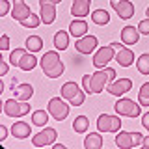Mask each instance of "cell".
Listing matches in <instances>:
<instances>
[{
    "mask_svg": "<svg viewBox=\"0 0 149 149\" xmlns=\"http://www.w3.org/2000/svg\"><path fill=\"white\" fill-rule=\"evenodd\" d=\"M41 63V69H43V73L47 74L49 78H58L63 74V62L60 60L58 52H54V50H50V52H45L43 58L39 60Z\"/></svg>",
    "mask_w": 149,
    "mask_h": 149,
    "instance_id": "cell-1",
    "label": "cell"
},
{
    "mask_svg": "<svg viewBox=\"0 0 149 149\" xmlns=\"http://www.w3.org/2000/svg\"><path fill=\"white\" fill-rule=\"evenodd\" d=\"M114 77H116V71L112 67H106V69H102V71L93 73L91 78H90V93H101L104 90L106 84L110 80H114Z\"/></svg>",
    "mask_w": 149,
    "mask_h": 149,
    "instance_id": "cell-2",
    "label": "cell"
},
{
    "mask_svg": "<svg viewBox=\"0 0 149 149\" xmlns=\"http://www.w3.org/2000/svg\"><path fill=\"white\" fill-rule=\"evenodd\" d=\"M62 97H63V99H67L69 104H73V106L84 104V99H86L84 91L78 88L77 82H65L63 86H62Z\"/></svg>",
    "mask_w": 149,
    "mask_h": 149,
    "instance_id": "cell-3",
    "label": "cell"
},
{
    "mask_svg": "<svg viewBox=\"0 0 149 149\" xmlns=\"http://www.w3.org/2000/svg\"><path fill=\"white\" fill-rule=\"evenodd\" d=\"M30 112V104L26 101H19V99H8L4 102V114L9 118H22Z\"/></svg>",
    "mask_w": 149,
    "mask_h": 149,
    "instance_id": "cell-4",
    "label": "cell"
},
{
    "mask_svg": "<svg viewBox=\"0 0 149 149\" xmlns=\"http://www.w3.org/2000/svg\"><path fill=\"white\" fill-rule=\"evenodd\" d=\"M116 112L119 116H127V118H138L140 116V110H142V104L140 102H134L130 99H119L118 102L114 104Z\"/></svg>",
    "mask_w": 149,
    "mask_h": 149,
    "instance_id": "cell-5",
    "label": "cell"
},
{
    "mask_svg": "<svg viewBox=\"0 0 149 149\" xmlns=\"http://www.w3.org/2000/svg\"><path fill=\"white\" fill-rule=\"evenodd\" d=\"M49 112L56 121H63L69 116V104L63 102V99H60V97H54L49 101Z\"/></svg>",
    "mask_w": 149,
    "mask_h": 149,
    "instance_id": "cell-6",
    "label": "cell"
},
{
    "mask_svg": "<svg viewBox=\"0 0 149 149\" xmlns=\"http://www.w3.org/2000/svg\"><path fill=\"white\" fill-rule=\"evenodd\" d=\"M121 127V119L116 116H108V114H101L97 119V129L101 132H119Z\"/></svg>",
    "mask_w": 149,
    "mask_h": 149,
    "instance_id": "cell-7",
    "label": "cell"
},
{
    "mask_svg": "<svg viewBox=\"0 0 149 149\" xmlns=\"http://www.w3.org/2000/svg\"><path fill=\"white\" fill-rule=\"evenodd\" d=\"M110 60H116V47L114 45H106V47H101L99 50L93 56V65L95 67H104Z\"/></svg>",
    "mask_w": 149,
    "mask_h": 149,
    "instance_id": "cell-8",
    "label": "cell"
},
{
    "mask_svg": "<svg viewBox=\"0 0 149 149\" xmlns=\"http://www.w3.org/2000/svg\"><path fill=\"white\" fill-rule=\"evenodd\" d=\"M56 130L52 127H45L41 132L34 134V138H32V143H34L36 147H45V146H50V143H54L56 140Z\"/></svg>",
    "mask_w": 149,
    "mask_h": 149,
    "instance_id": "cell-9",
    "label": "cell"
},
{
    "mask_svg": "<svg viewBox=\"0 0 149 149\" xmlns=\"http://www.w3.org/2000/svg\"><path fill=\"white\" fill-rule=\"evenodd\" d=\"M110 4L121 19H130L134 15V4L130 0H110Z\"/></svg>",
    "mask_w": 149,
    "mask_h": 149,
    "instance_id": "cell-10",
    "label": "cell"
},
{
    "mask_svg": "<svg viewBox=\"0 0 149 149\" xmlns=\"http://www.w3.org/2000/svg\"><path fill=\"white\" fill-rule=\"evenodd\" d=\"M74 49L80 54H90L97 49V37L95 36H82L78 37V41L74 43Z\"/></svg>",
    "mask_w": 149,
    "mask_h": 149,
    "instance_id": "cell-11",
    "label": "cell"
},
{
    "mask_svg": "<svg viewBox=\"0 0 149 149\" xmlns=\"http://www.w3.org/2000/svg\"><path fill=\"white\" fill-rule=\"evenodd\" d=\"M30 15H32V9H30V6H26L24 0H15L13 9H11V17L15 19V21L22 22L24 19H28Z\"/></svg>",
    "mask_w": 149,
    "mask_h": 149,
    "instance_id": "cell-12",
    "label": "cell"
},
{
    "mask_svg": "<svg viewBox=\"0 0 149 149\" xmlns=\"http://www.w3.org/2000/svg\"><path fill=\"white\" fill-rule=\"evenodd\" d=\"M130 90H132V80H130V78H119V80L112 82L108 86V91L112 95H116V97L123 95V93H127Z\"/></svg>",
    "mask_w": 149,
    "mask_h": 149,
    "instance_id": "cell-13",
    "label": "cell"
},
{
    "mask_svg": "<svg viewBox=\"0 0 149 149\" xmlns=\"http://www.w3.org/2000/svg\"><path fill=\"white\" fill-rule=\"evenodd\" d=\"M41 21L45 24H52L54 19H56V4L52 2H47V4H41V13H39Z\"/></svg>",
    "mask_w": 149,
    "mask_h": 149,
    "instance_id": "cell-14",
    "label": "cell"
},
{
    "mask_svg": "<svg viewBox=\"0 0 149 149\" xmlns=\"http://www.w3.org/2000/svg\"><path fill=\"white\" fill-rule=\"evenodd\" d=\"M138 37H140V30L134 26H125L121 30V41L125 45H136L138 43Z\"/></svg>",
    "mask_w": 149,
    "mask_h": 149,
    "instance_id": "cell-15",
    "label": "cell"
},
{
    "mask_svg": "<svg viewBox=\"0 0 149 149\" xmlns=\"http://www.w3.org/2000/svg\"><path fill=\"white\" fill-rule=\"evenodd\" d=\"M116 62H118L121 67H129V65L134 63V52L130 49L121 47V49L118 50V54H116Z\"/></svg>",
    "mask_w": 149,
    "mask_h": 149,
    "instance_id": "cell-16",
    "label": "cell"
},
{
    "mask_svg": "<svg viewBox=\"0 0 149 149\" xmlns=\"http://www.w3.org/2000/svg\"><path fill=\"white\" fill-rule=\"evenodd\" d=\"M116 143L121 149H130L134 147V134L132 132H125V130H119V134H116Z\"/></svg>",
    "mask_w": 149,
    "mask_h": 149,
    "instance_id": "cell-17",
    "label": "cell"
},
{
    "mask_svg": "<svg viewBox=\"0 0 149 149\" xmlns=\"http://www.w3.org/2000/svg\"><path fill=\"white\" fill-rule=\"evenodd\" d=\"M90 4L91 0H74L71 6V13L74 17H86L90 13Z\"/></svg>",
    "mask_w": 149,
    "mask_h": 149,
    "instance_id": "cell-18",
    "label": "cell"
},
{
    "mask_svg": "<svg viewBox=\"0 0 149 149\" xmlns=\"http://www.w3.org/2000/svg\"><path fill=\"white\" fill-rule=\"evenodd\" d=\"M11 134L15 138L22 140V138H28L32 134V129H30L28 123H24V121H17V123H13V127H11Z\"/></svg>",
    "mask_w": 149,
    "mask_h": 149,
    "instance_id": "cell-19",
    "label": "cell"
},
{
    "mask_svg": "<svg viewBox=\"0 0 149 149\" xmlns=\"http://www.w3.org/2000/svg\"><path fill=\"white\" fill-rule=\"evenodd\" d=\"M13 93H15V99L19 101H30V97L34 95V88L30 84H21V86L13 88Z\"/></svg>",
    "mask_w": 149,
    "mask_h": 149,
    "instance_id": "cell-20",
    "label": "cell"
},
{
    "mask_svg": "<svg viewBox=\"0 0 149 149\" xmlns=\"http://www.w3.org/2000/svg\"><path fill=\"white\" fill-rule=\"evenodd\" d=\"M69 32H71V36H74V37L86 36V32H88V22L82 21V19H77V21H73L71 24H69Z\"/></svg>",
    "mask_w": 149,
    "mask_h": 149,
    "instance_id": "cell-21",
    "label": "cell"
},
{
    "mask_svg": "<svg viewBox=\"0 0 149 149\" xmlns=\"http://www.w3.org/2000/svg\"><path fill=\"white\" fill-rule=\"evenodd\" d=\"M84 147L86 149H101L102 147V136L99 132H90L84 140Z\"/></svg>",
    "mask_w": 149,
    "mask_h": 149,
    "instance_id": "cell-22",
    "label": "cell"
},
{
    "mask_svg": "<svg viewBox=\"0 0 149 149\" xmlns=\"http://www.w3.org/2000/svg\"><path fill=\"white\" fill-rule=\"evenodd\" d=\"M37 65V58L34 56V52H24L21 58V62H19V67L22 69V71H32Z\"/></svg>",
    "mask_w": 149,
    "mask_h": 149,
    "instance_id": "cell-23",
    "label": "cell"
},
{
    "mask_svg": "<svg viewBox=\"0 0 149 149\" xmlns=\"http://www.w3.org/2000/svg\"><path fill=\"white\" fill-rule=\"evenodd\" d=\"M54 47L58 50H65L69 47V34L67 32H63V30H58L54 34Z\"/></svg>",
    "mask_w": 149,
    "mask_h": 149,
    "instance_id": "cell-24",
    "label": "cell"
},
{
    "mask_svg": "<svg viewBox=\"0 0 149 149\" xmlns=\"http://www.w3.org/2000/svg\"><path fill=\"white\" fill-rule=\"evenodd\" d=\"M91 21L95 22V24H99V26H104V24L110 22V15H108L106 9H95L93 15H91Z\"/></svg>",
    "mask_w": 149,
    "mask_h": 149,
    "instance_id": "cell-25",
    "label": "cell"
},
{
    "mask_svg": "<svg viewBox=\"0 0 149 149\" xmlns=\"http://www.w3.org/2000/svg\"><path fill=\"white\" fill-rule=\"evenodd\" d=\"M73 129H74V132L84 134L88 129H90V119H88L86 116H78V118H74V121H73Z\"/></svg>",
    "mask_w": 149,
    "mask_h": 149,
    "instance_id": "cell-26",
    "label": "cell"
},
{
    "mask_svg": "<svg viewBox=\"0 0 149 149\" xmlns=\"http://www.w3.org/2000/svg\"><path fill=\"white\" fill-rule=\"evenodd\" d=\"M49 114L50 112H45V110H36L32 114V123L37 125V127H45L47 121H49Z\"/></svg>",
    "mask_w": 149,
    "mask_h": 149,
    "instance_id": "cell-27",
    "label": "cell"
},
{
    "mask_svg": "<svg viewBox=\"0 0 149 149\" xmlns=\"http://www.w3.org/2000/svg\"><path fill=\"white\" fill-rule=\"evenodd\" d=\"M26 49L30 50V52H37V50L43 49V39H41L39 36H30L26 39Z\"/></svg>",
    "mask_w": 149,
    "mask_h": 149,
    "instance_id": "cell-28",
    "label": "cell"
},
{
    "mask_svg": "<svg viewBox=\"0 0 149 149\" xmlns=\"http://www.w3.org/2000/svg\"><path fill=\"white\" fill-rule=\"evenodd\" d=\"M138 102L142 106H149V82H146L142 88H140L138 93Z\"/></svg>",
    "mask_w": 149,
    "mask_h": 149,
    "instance_id": "cell-29",
    "label": "cell"
},
{
    "mask_svg": "<svg viewBox=\"0 0 149 149\" xmlns=\"http://www.w3.org/2000/svg\"><path fill=\"white\" fill-rule=\"evenodd\" d=\"M136 67L142 74H149V54H142L136 62Z\"/></svg>",
    "mask_w": 149,
    "mask_h": 149,
    "instance_id": "cell-30",
    "label": "cell"
},
{
    "mask_svg": "<svg viewBox=\"0 0 149 149\" xmlns=\"http://www.w3.org/2000/svg\"><path fill=\"white\" fill-rule=\"evenodd\" d=\"M39 22H43V21H41V17H37V15L32 13V15L28 17V19H24L21 24L24 26V28H37V26H39Z\"/></svg>",
    "mask_w": 149,
    "mask_h": 149,
    "instance_id": "cell-31",
    "label": "cell"
},
{
    "mask_svg": "<svg viewBox=\"0 0 149 149\" xmlns=\"http://www.w3.org/2000/svg\"><path fill=\"white\" fill-rule=\"evenodd\" d=\"M26 50L24 49H15L11 54H9V62H11V65H17L19 67V62H21V58H22V54H24Z\"/></svg>",
    "mask_w": 149,
    "mask_h": 149,
    "instance_id": "cell-32",
    "label": "cell"
},
{
    "mask_svg": "<svg viewBox=\"0 0 149 149\" xmlns=\"http://www.w3.org/2000/svg\"><path fill=\"white\" fill-rule=\"evenodd\" d=\"M138 30H140V34H146V36H149V17H147V19H143V21H140Z\"/></svg>",
    "mask_w": 149,
    "mask_h": 149,
    "instance_id": "cell-33",
    "label": "cell"
},
{
    "mask_svg": "<svg viewBox=\"0 0 149 149\" xmlns=\"http://www.w3.org/2000/svg\"><path fill=\"white\" fill-rule=\"evenodd\" d=\"M9 11V0H0V15H8Z\"/></svg>",
    "mask_w": 149,
    "mask_h": 149,
    "instance_id": "cell-34",
    "label": "cell"
},
{
    "mask_svg": "<svg viewBox=\"0 0 149 149\" xmlns=\"http://www.w3.org/2000/svg\"><path fill=\"white\" fill-rule=\"evenodd\" d=\"M90 78H91V74H84V78H82V86L86 93H90Z\"/></svg>",
    "mask_w": 149,
    "mask_h": 149,
    "instance_id": "cell-35",
    "label": "cell"
},
{
    "mask_svg": "<svg viewBox=\"0 0 149 149\" xmlns=\"http://www.w3.org/2000/svg\"><path fill=\"white\" fill-rule=\"evenodd\" d=\"M0 49H2V50L9 49V37L8 36H2V39H0Z\"/></svg>",
    "mask_w": 149,
    "mask_h": 149,
    "instance_id": "cell-36",
    "label": "cell"
},
{
    "mask_svg": "<svg viewBox=\"0 0 149 149\" xmlns=\"http://www.w3.org/2000/svg\"><path fill=\"white\" fill-rule=\"evenodd\" d=\"M0 74H8V63L0 58Z\"/></svg>",
    "mask_w": 149,
    "mask_h": 149,
    "instance_id": "cell-37",
    "label": "cell"
},
{
    "mask_svg": "<svg viewBox=\"0 0 149 149\" xmlns=\"http://www.w3.org/2000/svg\"><path fill=\"white\" fill-rule=\"evenodd\" d=\"M6 136H8V129L4 127V125H0V142H4Z\"/></svg>",
    "mask_w": 149,
    "mask_h": 149,
    "instance_id": "cell-38",
    "label": "cell"
},
{
    "mask_svg": "<svg viewBox=\"0 0 149 149\" xmlns=\"http://www.w3.org/2000/svg\"><path fill=\"white\" fill-rule=\"evenodd\" d=\"M142 125L149 130V112H147V114H143V118H142Z\"/></svg>",
    "mask_w": 149,
    "mask_h": 149,
    "instance_id": "cell-39",
    "label": "cell"
},
{
    "mask_svg": "<svg viewBox=\"0 0 149 149\" xmlns=\"http://www.w3.org/2000/svg\"><path fill=\"white\" fill-rule=\"evenodd\" d=\"M142 146L146 147V149H149V134H147V136H143V142H142Z\"/></svg>",
    "mask_w": 149,
    "mask_h": 149,
    "instance_id": "cell-40",
    "label": "cell"
},
{
    "mask_svg": "<svg viewBox=\"0 0 149 149\" xmlns=\"http://www.w3.org/2000/svg\"><path fill=\"white\" fill-rule=\"evenodd\" d=\"M47 2H52V4H60L62 0H39V6L41 4H47Z\"/></svg>",
    "mask_w": 149,
    "mask_h": 149,
    "instance_id": "cell-41",
    "label": "cell"
},
{
    "mask_svg": "<svg viewBox=\"0 0 149 149\" xmlns=\"http://www.w3.org/2000/svg\"><path fill=\"white\" fill-rule=\"evenodd\" d=\"M146 15H147V17H149V8H147V11H146Z\"/></svg>",
    "mask_w": 149,
    "mask_h": 149,
    "instance_id": "cell-42",
    "label": "cell"
}]
</instances>
